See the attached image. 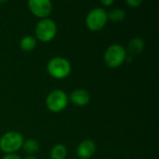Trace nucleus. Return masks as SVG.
Segmentation results:
<instances>
[{"label":"nucleus","mask_w":159,"mask_h":159,"mask_svg":"<svg viewBox=\"0 0 159 159\" xmlns=\"http://www.w3.org/2000/svg\"><path fill=\"white\" fill-rule=\"evenodd\" d=\"M47 69L52 77L61 79L70 74L71 64L66 59L62 57H55L48 61Z\"/></svg>","instance_id":"nucleus-1"},{"label":"nucleus","mask_w":159,"mask_h":159,"mask_svg":"<svg viewBox=\"0 0 159 159\" xmlns=\"http://www.w3.org/2000/svg\"><path fill=\"white\" fill-rule=\"evenodd\" d=\"M23 137L17 131H8L0 139V148L3 152L12 154L17 152L23 144Z\"/></svg>","instance_id":"nucleus-2"},{"label":"nucleus","mask_w":159,"mask_h":159,"mask_svg":"<svg viewBox=\"0 0 159 159\" xmlns=\"http://www.w3.org/2000/svg\"><path fill=\"white\" fill-rule=\"evenodd\" d=\"M126 49L119 44L111 45L104 53V61L111 68H116L126 60Z\"/></svg>","instance_id":"nucleus-3"},{"label":"nucleus","mask_w":159,"mask_h":159,"mask_svg":"<svg viewBox=\"0 0 159 159\" xmlns=\"http://www.w3.org/2000/svg\"><path fill=\"white\" fill-rule=\"evenodd\" d=\"M57 33L56 23L51 20L45 18L41 20L35 27V34L42 42H48L52 40Z\"/></svg>","instance_id":"nucleus-4"},{"label":"nucleus","mask_w":159,"mask_h":159,"mask_svg":"<svg viewBox=\"0 0 159 159\" xmlns=\"http://www.w3.org/2000/svg\"><path fill=\"white\" fill-rule=\"evenodd\" d=\"M68 103V97L65 92L60 89H56L51 91L47 99H46V104L47 107L51 112H61L62 111Z\"/></svg>","instance_id":"nucleus-5"},{"label":"nucleus","mask_w":159,"mask_h":159,"mask_svg":"<svg viewBox=\"0 0 159 159\" xmlns=\"http://www.w3.org/2000/svg\"><path fill=\"white\" fill-rule=\"evenodd\" d=\"M107 13L104 9L97 7L89 11L86 18V24L91 31H100L107 21Z\"/></svg>","instance_id":"nucleus-6"},{"label":"nucleus","mask_w":159,"mask_h":159,"mask_svg":"<svg viewBox=\"0 0 159 159\" xmlns=\"http://www.w3.org/2000/svg\"><path fill=\"white\" fill-rule=\"evenodd\" d=\"M28 6L34 15L44 19L48 17L52 10V4L49 0H30Z\"/></svg>","instance_id":"nucleus-7"},{"label":"nucleus","mask_w":159,"mask_h":159,"mask_svg":"<svg viewBox=\"0 0 159 159\" xmlns=\"http://www.w3.org/2000/svg\"><path fill=\"white\" fill-rule=\"evenodd\" d=\"M96 152V145L90 140L83 141L77 147V156L81 159L90 158Z\"/></svg>","instance_id":"nucleus-8"},{"label":"nucleus","mask_w":159,"mask_h":159,"mask_svg":"<svg viewBox=\"0 0 159 159\" xmlns=\"http://www.w3.org/2000/svg\"><path fill=\"white\" fill-rule=\"evenodd\" d=\"M70 100L73 103L78 106H85L87 105L90 101V95L89 93L85 89H75L74 90L70 95Z\"/></svg>","instance_id":"nucleus-9"},{"label":"nucleus","mask_w":159,"mask_h":159,"mask_svg":"<svg viewBox=\"0 0 159 159\" xmlns=\"http://www.w3.org/2000/svg\"><path fill=\"white\" fill-rule=\"evenodd\" d=\"M144 48V42L142 38L140 37H134L131 39L128 45V51L129 54L134 55V54H140Z\"/></svg>","instance_id":"nucleus-10"},{"label":"nucleus","mask_w":159,"mask_h":159,"mask_svg":"<svg viewBox=\"0 0 159 159\" xmlns=\"http://www.w3.org/2000/svg\"><path fill=\"white\" fill-rule=\"evenodd\" d=\"M36 40L32 35H26L22 37V39L20 42V47L24 51H31L35 48Z\"/></svg>","instance_id":"nucleus-11"},{"label":"nucleus","mask_w":159,"mask_h":159,"mask_svg":"<svg viewBox=\"0 0 159 159\" xmlns=\"http://www.w3.org/2000/svg\"><path fill=\"white\" fill-rule=\"evenodd\" d=\"M66 155H67L66 147L62 144L55 145L50 152L51 159H65Z\"/></svg>","instance_id":"nucleus-12"},{"label":"nucleus","mask_w":159,"mask_h":159,"mask_svg":"<svg viewBox=\"0 0 159 159\" xmlns=\"http://www.w3.org/2000/svg\"><path fill=\"white\" fill-rule=\"evenodd\" d=\"M22 148L28 154H34V153H36L38 151L39 144L35 140L29 139V140H26L25 142H23Z\"/></svg>","instance_id":"nucleus-13"},{"label":"nucleus","mask_w":159,"mask_h":159,"mask_svg":"<svg viewBox=\"0 0 159 159\" xmlns=\"http://www.w3.org/2000/svg\"><path fill=\"white\" fill-rule=\"evenodd\" d=\"M126 17V13L124 10L122 9H119V8H116V9H113L108 15H107V18L110 19L112 21L114 22H119V21H122Z\"/></svg>","instance_id":"nucleus-14"},{"label":"nucleus","mask_w":159,"mask_h":159,"mask_svg":"<svg viewBox=\"0 0 159 159\" xmlns=\"http://www.w3.org/2000/svg\"><path fill=\"white\" fill-rule=\"evenodd\" d=\"M126 3L131 7H138L143 4V0H127Z\"/></svg>","instance_id":"nucleus-15"},{"label":"nucleus","mask_w":159,"mask_h":159,"mask_svg":"<svg viewBox=\"0 0 159 159\" xmlns=\"http://www.w3.org/2000/svg\"><path fill=\"white\" fill-rule=\"evenodd\" d=\"M2 159H21L19 156L15 155V154H7Z\"/></svg>","instance_id":"nucleus-16"},{"label":"nucleus","mask_w":159,"mask_h":159,"mask_svg":"<svg viewBox=\"0 0 159 159\" xmlns=\"http://www.w3.org/2000/svg\"><path fill=\"white\" fill-rule=\"evenodd\" d=\"M101 3L105 5V6H110V5H112L114 3V0H102Z\"/></svg>","instance_id":"nucleus-17"},{"label":"nucleus","mask_w":159,"mask_h":159,"mask_svg":"<svg viewBox=\"0 0 159 159\" xmlns=\"http://www.w3.org/2000/svg\"><path fill=\"white\" fill-rule=\"evenodd\" d=\"M24 159H37L35 157H33V156H29V157H26Z\"/></svg>","instance_id":"nucleus-18"}]
</instances>
